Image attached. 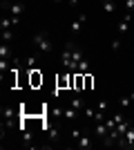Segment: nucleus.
I'll list each match as a JSON object with an SVG mask.
<instances>
[{
    "label": "nucleus",
    "instance_id": "nucleus-20",
    "mask_svg": "<svg viewBox=\"0 0 134 150\" xmlns=\"http://www.w3.org/2000/svg\"><path fill=\"white\" fill-rule=\"evenodd\" d=\"M13 38V29H2V43H11Z\"/></svg>",
    "mask_w": 134,
    "mask_h": 150
},
{
    "label": "nucleus",
    "instance_id": "nucleus-5",
    "mask_svg": "<svg viewBox=\"0 0 134 150\" xmlns=\"http://www.w3.org/2000/svg\"><path fill=\"white\" fill-rule=\"evenodd\" d=\"M85 25H87V16H85V13H81V16H76V18L72 20L69 31L74 34V36H78V34H81V31L85 29Z\"/></svg>",
    "mask_w": 134,
    "mask_h": 150
},
{
    "label": "nucleus",
    "instance_id": "nucleus-7",
    "mask_svg": "<svg viewBox=\"0 0 134 150\" xmlns=\"http://www.w3.org/2000/svg\"><path fill=\"white\" fill-rule=\"evenodd\" d=\"M92 146H94V141H92V137H89L87 132H83V134L76 139V148H81V150H89Z\"/></svg>",
    "mask_w": 134,
    "mask_h": 150
},
{
    "label": "nucleus",
    "instance_id": "nucleus-25",
    "mask_svg": "<svg viewBox=\"0 0 134 150\" xmlns=\"http://www.w3.org/2000/svg\"><path fill=\"white\" fill-rule=\"evenodd\" d=\"M54 2H56V5H58V2H63V0H54Z\"/></svg>",
    "mask_w": 134,
    "mask_h": 150
},
{
    "label": "nucleus",
    "instance_id": "nucleus-10",
    "mask_svg": "<svg viewBox=\"0 0 134 150\" xmlns=\"http://www.w3.org/2000/svg\"><path fill=\"white\" fill-rule=\"evenodd\" d=\"M94 132H96V137H98V139L103 141V139L107 137L109 128H107V123H105V121H101V123H96V125H94Z\"/></svg>",
    "mask_w": 134,
    "mask_h": 150
},
{
    "label": "nucleus",
    "instance_id": "nucleus-24",
    "mask_svg": "<svg viewBox=\"0 0 134 150\" xmlns=\"http://www.w3.org/2000/svg\"><path fill=\"white\" fill-rule=\"evenodd\" d=\"M78 2H81V0H67V5H69L72 9H74V7H78Z\"/></svg>",
    "mask_w": 134,
    "mask_h": 150
},
{
    "label": "nucleus",
    "instance_id": "nucleus-3",
    "mask_svg": "<svg viewBox=\"0 0 134 150\" xmlns=\"http://www.w3.org/2000/svg\"><path fill=\"white\" fill-rule=\"evenodd\" d=\"M2 9H7L9 16H13V18H20V16L25 13V2H22V0H5V2H2Z\"/></svg>",
    "mask_w": 134,
    "mask_h": 150
},
{
    "label": "nucleus",
    "instance_id": "nucleus-12",
    "mask_svg": "<svg viewBox=\"0 0 134 150\" xmlns=\"http://www.w3.org/2000/svg\"><path fill=\"white\" fill-rule=\"evenodd\" d=\"M0 58H7V61H13V54H11V45H9V43H2V45H0Z\"/></svg>",
    "mask_w": 134,
    "mask_h": 150
},
{
    "label": "nucleus",
    "instance_id": "nucleus-8",
    "mask_svg": "<svg viewBox=\"0 0 134 150\" xmlns=\"http://www.w3.org/2000/svg\"><path fill=\"white\" fill-rule=\"evenodd\" d=\"M132 103H134V92H125V94L119 96V108H121V110H128Z\"/></svg>",
    "mask_w": 134,
    "mask_h": 150
},
{
    "label": "nucleus",
    "instance_id": "nucleus-9",
    "mask_svg": "<svg viewBox=\"0 0 134 150\" xmlns=\"http://www.w3.org/2000/svg\"><path fill=\"white\" fill-rule=\"evenodd\" d=\"M29 85H32V88H40V85H43L40 69H32V72H29Z\"/></svg>",
    "mask_w": 134,
    "mask_h": 150
},
{
    "label": "nucleus",
    "instance_id": "nucleus-21",
    "mask_svg": "<svg viewBox=\"0 0 134 150\" xmlns=\"http://www.w3.org/2000/svg\"><path fill=\"white\" fill-rule=\"evenodd\" d=\"M72 108H76V110H81V108H85V101L81 99V96H74V99H72Z\"/></svg>",
    "mask_w": 134,
    "mask_h": 150
},
{
    "label": "nucleus",
    "instance_id": "nucleus-13",
    "mask_svg": "<svg viewBox=\"0 0 134 150\" xmlns=\"http://www.w3.org/2000/svg\"><path fill=\"white\" fill-rule=\"evenodd\" d=\"M20 137H22V146H29V148L34 146V134L27 130V128H25V130H20Z\"/></svg>",
    "mask_w": 134,
    "mask_h": 150
},
{
    "label": "nucleus",
    "instance_id": "nucleus-15",
    "mask_svg": "<svg viewBox=\"0 0 134 150\" xmlns=\"http://www.w3.org/2000/svg\"><path fill=\"white\" fill-rule=\"evenodd\" d=\"M101 5H103V11L105 13H114L116 11V2L114 0H103Z\"/></svg>",
    "mask_w": 134,
    "mask_h": 150
},
{
    "label": "nucleus",
    "instance_id": "nucleus-11",
    "mask_svg": "<svg viewBox=\"0 0 134 150\" xmlns=\"http://www.w3.org/2000/svg\"><path fill=\"white\" fill-rule=\"evenodd\" d=\"M74 90H76V92L85 90V74H81V72L74 74Z\"/></svg>",
    "mask_w": 134,
    "mask_h": 150
},
{
    "label": "nucleus",
    "instance_id": "nucleus-4",
    "mask_svg": "<svg viewBox=\"0 0 134 150\" xmlns=\"http://www.w3.org/2000/svg\"><path fill=\"white\" fill-rule=\"evenodd\" d=\"M116 146H119V148H134V123L125 130V134L119 139V144H116Z\"/></svg>",
    "mask_w": 134,
    "mask_h": 150
},
{
    "label": "nucleus",
    "instance_id": "nucleus-2",
    "mask_svg": "<svg viewBox=\"0 0 134 150\" xmlns=\"http://www.w3.org/2000/svg\"><path fill=\"white\" fill-rule=\"evenodd\" d=\"M32 45H34V50H36V54H49V52L54 50V40H51V36L47 34V31L34 34Z\"/></svg>",
    "mask_w": 134,
    "mask_h": 150
},
{
    "label": "nucleus",
    "instance_id": "nucleus-16",
    "mask_svg": "<svg viewBox=\"0 0 134 150\" xmlns=\"http://www.w3.org/2000/svg\"><path fill=\"white\" fill-rule=\"evenodd\" d=\"M96 112H101V114H105L107 112V108H109V101L107 99H98V103H96Z\"/></svg>",
    "mask_w": 134,
    "mask_h": 150
},
{
    "label": "nucleus",
    "instance_id": "nucleus-14",
    "mask_svg": "<svg viewBox=\"0 0 134 150\" xmlns=\"http://www.w3.org/2000/svg\"><path fill=\"white\" fill-rule=\"evenodd\" d=\"M76 114H78V110H76V108H63V117H65V119H67V121H74V119H76Z\"/></svg>",
    "mask_w": 134,
    "mask_h": 150
},
{
    "label": "nucleus",
    "instance_id": "nucleus-22",
    "mask_svg": "<svg viewBox=\"0 0 134 150\" xmlns=\"http://www.w3.org/2000/svg\"><path fill=\"white\" fill-rule=\"evenodd\" d=\"M123 7H125V11H134V0H121Z\"/></svg>",
    "mask_w": 134,
    "mask_h": 150
},
{
    "label": "nucleus",
    "instance_id": "nucleus-18",
    "mask_svg": "<svg viewBox=\"0 0 134 150\" xmlns=\"http://www.w3.org/2000/svg\"><path fill=\"white\" fill-rule=\"evenodd\" d=\"M76 72H81V74H87V72H89V63H87V58H85V61H81V63H78Z\"/></svg>",
    "mask_w": 134,
    "mask_h": 150
},
{
    "label": "nucleus",
    "instance_id": "nucleus-19",
    "mask_svg": "<svg viewBox=\"0 0 134 150\" xmlns=\"http://www.w3.org/2000/svg\"><path fill=\"white\" fill-rule=\"evenodd\" d=\"M83 112H85V117H87L89 121L96 119V108H83Z\"/></svg>",
    "mask_w": 134,
    "mask_h": 150
},
{
    "label": "nucleus",
    "instance_id": "nucleus-6",
    "mask_svg": "<svg viewBox=\"0 0 134 150\" xmlns=\"http://www.w3.org/2000/svg\"><path fill=\"white\" fill-rule=\"evenodd\" d=\"M130 20H132V11H125V13H123V18L119 20V25H116V36H125V34H128Z\"/></svg>",
    "mask_w": 134,
    "mask_h": 150
},
{
    "label": "nucleus",
    "instance_id": "nucleus-1",
    "mask_svg": "<svg viewBox=\"0 0 134 150\" xmlns=\"http://www.w3.org/2000/svg\"><path fill=\"white\" fill-rule=\"evenodd\" d=\"M60 61H63V65H65V69H67V72H76L78 63L85 61V54H83V50H81V45L67 43V45H65V50H63Z\"/></svg>",
    "mask_w": 134,
    "mask_h": 150
},
{
    "label": "nucleus",
    "instance_id": "nucleus-17",
    "mask_svg": "<svg viewBox=\"0 0 134 150\" xmlns=\"http://www.w3.org/2000/svg\"><path fill=\"white\" fill-rule=\"evenodd\" d=\"M123 45V36H114L112 38V52H119Z\"/></svg>",
    "mask_w": 134,
    "mask_h": 150
},
{
    "label": "nucleus",
    "instance_id": "nucleus-23",
    "mask_svg": "<svg viewBox=\"0 0 134 150\" xmlns=\"http://www.w3.org/2000/svg\"><path fill=\"white\" fill-rule=\"evenodd\" d=\"M92 85H94V79H92V74L87 72V74H85V90H89Z\"/></svg>",
    "mask_w": 134,
    "mask_h": 150
}]
</instances>
